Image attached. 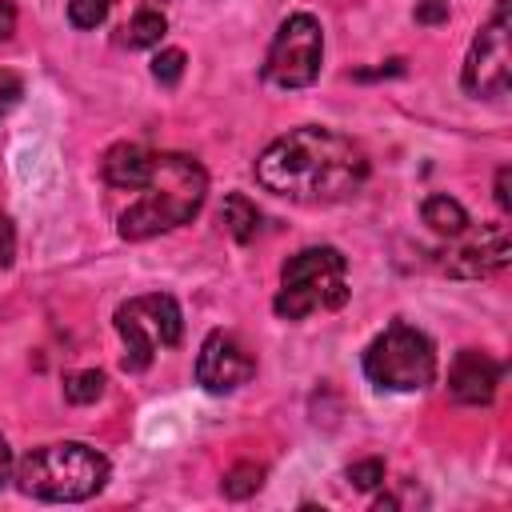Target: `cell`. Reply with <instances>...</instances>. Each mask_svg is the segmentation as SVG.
I'll return each mask as SVG.
<instances>
[{"label": "cell", "instance_id": "3", "mask_svg": "<svg viewBox=\"0 0 512 512\" xmlns=\"http://www.w3.org/2000/svg\"><path fill=\"white\" fill-rule=\"evenodd\" d=\"M108 480V456L96 452L84 440H60L40 444L16 464V484L24 496L52 500V504H76L104 488Z\"/></svg>", "mask_w": 512, "mask_h": 512}, {"label": "cell", "instance_id": "18", "mask_svg": "<svg viewBox=\"0 0 512 512\" xmlns=\"http://www.w3.org/2000/svg\"><path fill=\"white\" fill-rule=\"evenodd\" d=\"M184 64H188V60H184L180 48H160V52L152 56V80L164 84V88H172V84H180Z\"/></svg>", "mask_w": 512, "mask_h": 512}, {"label": "cell", "instance_id": "24", "mask_svg": "<svg viewBox=\"0 0 512 512\" xmlns=\"http://www.w3.org/2000/svg\"><path fill=\"white\" fill-rule=\"evenodd\" d=\"M508 184H512V168H500V172H496V204H500V212H512V192H508Z\"/></svg>", "mask_w": 512, "mask_h": 512}, {"label": "cell", "instance_id": "5", "mask_svg": "<svg viewBox=\"0 0 512 512\" xmlns=\"http://www.w3.org/2000/svg\"><path fill=\"white\" fill-rule=\"evenodd\" d=\"M364 376L384 392H420L436 380V348L412 324H388L364 348Z\"/></svg>", "mask_w": 512, "mask_h": 512}, {"label": "cell", "instance_id": "19", "mask_svg": "<svg viewBox=\"0 0 512 512\" xmlns=\"http://www.w3.org/2000/svg\"><path fill=\"white\" fill-rule=\"evenodd\" d=\"M348 484L352 488H360V492H372V488H380L384 484V460L380 456H368V460H356V464H348Z\"/></svg>", "mask_w": 512, "mask_h": 512}, {"label": "cell", "instance_id": "12", "mask_svg": "<svg viewBox=\"0 0 512 512\" xmlns=\"http://www.w3.org/2000/svg\"><path fill=\"white\" fill-rule=\"evenodd\" d=\"M100 172H104V184L136 192L152 172V152L140 144H112L100 160Z\"/></svg>", "mask_w": 512, "mask_h": 512}, {"label": "cell", "instance_id": "6", "mask_svg": "<svg viewBox=\"0 0 512 512\" xmlns=\"http://www.w3.org/2000/svg\"><path fill=\"white\" fill-rule=\"evenodd\" d=\"M116 332L124 340V372H144L160 348H176L184 336L180 304L168 292L132 296L116 308Z\"/></svg>", "mask_w": 512, "mask_h": 512}, {"label": "cell", "instance_id": "20", "mask_svg": "<svg viewBox=\"0 0 512 512\" xmlns=\"http://www.w3.org/2000/svg\"><path fill=\"white\" fill-rule=\"evenodd\" d=\"M112 0H68V24L72 28H96L104 24Z\"/></svg>", "mask_w": 512, "mask_h": 512}, {"label": "cell", "instance_id": "9", "mask_svg": "<svg viewBox=\"0 0 512 512\" xmlns=\"http://www.w3.org/2000/svg\"><path fill=\"white\" fill-rule=\"evenodd\" d=\"M252 376H256V360L248 356V348L232 332H208L196 356V384L220 396V392H236Z\"/></svg>", "mask_w": 512, "mask_h": 512}, {"label": "cell", "instance_id": "15", "mask_svg": "<svg viewBox=\"0 0 512 512\" xmlns=\"http://www.w3.org/2000/svg\"><path fill=\"white\" fill-rule=\"evenodd\" d=\"M164 32H168V20H164V12H156V8H140L132 20H128V28H124V44L128 48H156L160 40H164Z\"/></svg>", "mask_w": 512, "mask_h": 512}, {"label": "cell", "instance_id": "14", "mask_svg": "<svg viewBox=\"0 0 512 512\" xmlns=\"http://www.w3.org/2000/svg\"><path fill=\"white\" fill-rule=\"evenodd\" d=\"M220 224L228 228V236H232V240L248 244V240L260 232V208H256L244 192H228V196H224V204H220Z\"/></svg>", "mask_w": 512, "mask_h": 512}, {"label": "cell", "instance_id": "16", "mask_svg": "<svg viewBox=\"0 0 512 512\" xmlns=\"http://www.w3.org/2000/svg\"><path fill=\"white\" fill-rule=\"evenodd\" d=\"M260 484H264V464H256V460H240V464H232V468L224 472L220 492H224L228 500H248V496L260 492Z\"/></svg>", "mask_w": 512, "mask_h": 512}, {"label": "cell", "instance_id": "11", "mask_svg": "<svg viewBox=\"0 0 512 512\" xmlns=\"http://www.w3.org/2000/svg\"><path fill=\"white\" fill-rule=\"evenodd\" d=\"M496 384H500V364L488 352H476V348L456 352V360L448 368L452 400H460V404H488L496 396Z\"/></svg>", "mask_w": 512, "mask_h": 512}, {"label": "cell", "instance_id": "26", "mask_svg": "<svg viewBox=\"0 0 512 512\" xmlns=\"http://www.w3.org/2000/svg\"><path fill=\"white\" fill-rule=\"evenodd\" d=\"M12 476V452H8V440L0 436V484Z\"/></svg>", "mask_w": 512, "mask_h": 512}, {"label": "cell", "instance_id": "13", "mask_svg": "<svg viewBox=\"0 0 512 512\" xmlns=\"http://www.w3.org/2000/svg\"><path fill=\"white\" fill-rule=\"evenodd\" d=\"M420 216H424V224L436 232V236H448V240H456V236H464L468 232V212H464V204L460 200H452L448 192H432L424 204H420Z\"/></svg>", "mask_w": 512, "mask_h": 512}, {"label": "cell", "instance_id": "25", "mask_svg": "<svg viewBox=\"0 0 512 512\" xmlns=\"http://www.w3.org/2000/svg\"><path fill=\"white\" fill-rule=\"evenodd\" d=\"M12 32H16V4L0 0V40H8Z\"/></svg>", "mask_w": 512, "mask_h": 512}, {"label": "cell", "instance_id": "2", "mask_svg": "<svg viewBox=\"0 0 512 512\" xmlns=\"http://www.w3.org/2000/svg\"><path fill=\"white\" fill-rule=\"evenodd\" d=\"M136 192L140 196L120 212V236L152 240L200 212L208 196V172L184 152H152V172Z\"/></svg>", "mask_w": 512, "mask_h": 512}, {"label": "cell", "instance_id": "21", "mask_svg": "<svg viewBox=\"0 0 512 512\" xmlns=\"http://www.w3.org/2000/svg\"><path fill=\"white\" fill-rule=\"evenodd\" d=\"M20 96H24V80H20V72L0 68V120L20 104Z\"/></svg>", "mask_w": 512, "mask_h": 512}, {"label": "cell", "instance_id": "22", "mask_svg": "<svg viewBox=\"0 0 512 512\" xmlns=\"http://www.w3.org/2000/svg\"><path fill=\"white\" fill-rule=\"evenodd\" d=\"M16 260V228H12V220L0 212V264L8 268Z\"/></svg>", "mask_w": 512, "mask_h": 512}, {"label": "cell", "instance_id": "8", "mask_svg": "<svg viewBox=\"0 0 512 512\" xmlns=\"http://www.w3.org/2000/svg\"><path fill=\"white\" fill-rule=\"evenodd\" d=\"M508 4L512 0H496L488 24L476 32L468 56H464V72H460V84L468 96L476 100H492V96H504L508 84H512V48H508Z\"/></svg>", "mask_w": 512, "mask_h": 512}, {"label": "cell", "instance_id": "23", "mask_svg": "<svg viewBox=\"0 0 512 512\" xmlns=\"http://www.w3.org/2000/svg\"><path fill=\"white\" fill-rule=\"evenodd\" d=\"M416 20H420V24H440V20H448V0H424V4L416 8Z\"/></svg>", "mask_w": 512, "mask_h": 512}, {"label": "cell", "instance_id": "17", "mask_svg": "<svg viewBox=\"0 0 512 512\" xmlns=\"http://www.w3.org/2000/svg\"><path fill=\"white\" fill-rule=\"evenodd\" d=\"M104 372L100 368H80V372H68L64 376V400L68 404H96L104 396Z\"/></svg>", "mask_w": 512, "mask_h": 512}, {"label": "cell", "instance_id": "7", "mask_svg": "<svg viewBox=\"0 0 512 512\" xmlns=\"http://www.w3.org/2000/svg\"><path fill=\"white\" fill-rule=\"evenodd\" d=\"M324 64V28L308 12H292L264 56V80L272 88H308Z\"/></svg>", "mask_w": 512, "mask_h": 512}, {"label": "cell", "instance_id": "1", "mask_svg": "<svg viewBox=\"0 0 512 512\" xmlns=\"http://www.w3.org/2000/svg\"><path fill=\"white\" fill-rule=\"evenodd\" d=\"M256 180L292 204H340L364 188L368 156L356 140L320 124H304L276 136L260 152Z\"/></svg>", "mask_w": 512, "mask_h": 512}, {"label": "cell", "instance_id": "10", "mask_svg": "<svg viewBox=\"0 0 512 512\" xmlns=\"http://www.w3.org/2000/svg\"><path fill=\"white\" fill-rule=\"evenodd\" d=\"M508 260H512L508 228H504V224H484L480 236H472V240L448 248L444 260H440V268H444L448 276H460V280H480V276L500 272Z\"/></svg>", "mask_w": 512, "mask_h": 512}, {"label": "cell", "instance_id": "4", "mask_svg": "<svg viewBox=\"0 0 512 512\" xmlns=\"http://www.w3.org/2000/svg\"><path fill=\"white\" fill-rule=\"evenodd\" d=\"M348 264L332 244L300 248L296 256L284 260L280 268V292L272 300L280 320H304L312 312L340 308L348 300Z\"/></svg>", "mask_w": 512, "mask_h": 512}]
</instances>
